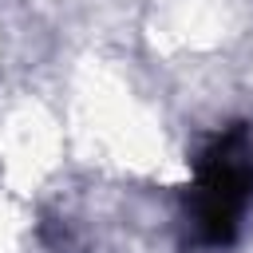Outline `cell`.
Masks as SVG:
<instances>
[{
  "mask_svg": "<svg viewBox=\"0 0 253 253\" xmlns=\"http://www.w3.org/2000/svg\"><path fill=\"white\" fill-rule=\"evenodd\" d=\"M253 206V123L213 130L194 154V182L182 194V249H225Z\"/></svg>",
  "mask_w": 253,
  "mask_h": 253,
  "instance_id": "6da1fadb",
  "label": "cell"
}]
</instances>
